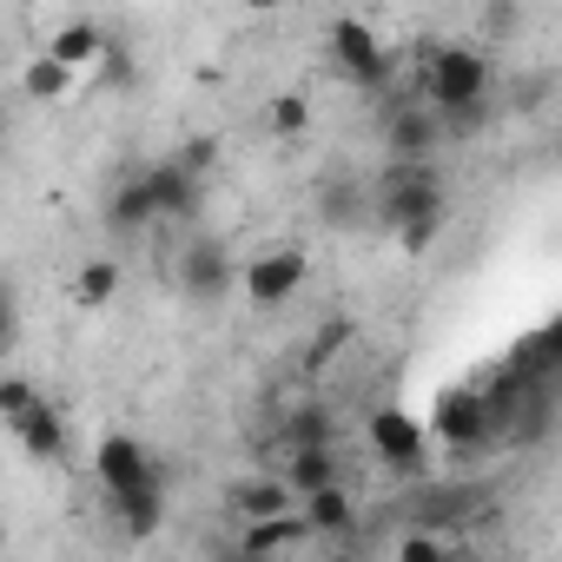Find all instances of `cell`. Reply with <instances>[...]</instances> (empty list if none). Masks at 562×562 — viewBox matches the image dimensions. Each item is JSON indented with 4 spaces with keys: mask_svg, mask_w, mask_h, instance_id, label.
Returning a JSON list of instances; mask_svg holds the SVG:
<instances>
[{
    "mask_svg": "<svg viewBox=\"0 0 562 562\" xmlns=\"http://www.w3.org/2000/svg\"><path fill=\"white\" fill-rule=\"evenodd\" d=\"M490 93V54L470 47V41H437L417 54V100L437 106L443 120H463L476 113Z\"/></svg>",
    "mask_w": 562,
    "mask_h": 562,
    "instance_id": "1",
    "label": "cell"
},
{
    "mask_svg": "<svg viewBox=\"0 0 562 562\" xmlns=\"http://www.w3.org/2000/svg\"><path fill=\"white\" fill-rule=\"evenodd\" d=\"M443 172L430 159H391L378 179H371V218L391 225V232H411V225H430L443 218Z\"/></svg>",
    "mask_w": 562,
    "mask_h": 562,
    "instance_id": "2",
    "label": "cell"
},
{
    "mask_svg": "<svg viewBox=\"0 0 562 562\" xmlns=\"http://www.w3.org/2000/svg\"><path fill=\"white\" fill-rule=\"evenodd\" d=\"M331 60H338V74L351 80V87H384L391 80V47L371 34V21H331Z\"/></svg>",
    "mask_w": 562,
    "mask_h": 562,
    "instance_id": "3",
    "label": "cell"
},
{
    "mask_svg": "<svg viewBox=\"0 0 562 562\" xmlns=\"http://www.w3.org/2000/svg\"><path fill=\"white\" fill-rule=\"evenodd\" d=\"M93 470H100V490H106V496H133V490H153V483H159V463H153V450H146L139 437H126V430L100 437V450H93Z\"/></svg>",
    "mask_w": 562,
    "mask_h": 562,
    "instance_id": "4",
    "label": "cell"
},
{
    "mask_svg": "<svg viewBox=\"0 0 562 562\" xmlns=\"http://www.w3.org/2000/svg\"><path fill=\"white\" fill-rule=\"evenodd\" d=\"M443 146V113L424 100H391L384 106V153L391 159H430Z\"/></svg>",
    "mask_w": 562,
    "mask_h": 562,
    "instance_id": "5",
    "label": "cell"
},
{
    "mask_svg": "<svg viewBox=\"0 0 562 562\" xmlns=\"http://www.w3.org/2000/svg\"><path fill=\"white\" fill-rule=\"evenodd\" d=\"M299 285H305V251H299V245H271V251H258V258L245 265L251 305H292Z\"/></svg>",
    "mask_w": 562,
    "mask_h": 562,
    "instance_id": "6",
    "label": "cell"
},
{
    "mask_svg": "<svg viewBox=\"0 0 562 562\" xmlns=\"http://www.w3.org/2000/svg\"><path fill=\"white\" fill-rule=\"evenodd\" d=\"M232 251L225 245H212V238H199L186 258H179V285H186V299H199V305H212V299H225V285H232Z\"/></svg>",
    "mask_w": 562,
    "mask_h": 562,
    "instance_id": "7",
    "label": "cell"
},
{
    "mask_svg": "<svg viewBox=\"0 0 562 562\" xmlns=\"http://www.w3.org/2000/svg\"><path fill=\"white\" fill-rule=\"evenodd\" d=\"M146 186H153L159 218H192V212H199V199H205V179H199L192 166H179V159L146 166Z\"/></svg>",
    "mask_w": 562,
    "mask_h": 562,
    "instance_id": "8",
    "label": "cell"
},
{
    "mask_svg": "<svg viewBox=\"0 0 562 562\" xmlns=\"http://www.w3.org/2000/svg\"><path fill=\"white\" fill-rule=\"evenodd\" d=\"M106 232H120V238H133V232H146L153 218H159V205H153V186H146V172H126L113 192H106Z\"/></svg>",
    "mask_w": 562,
    "mask_h": 562,
    "instance_id": "9",
    "label": "cell"
},
{
    "mask_svg": "<svg viewBox=\"0 0 562 562\" xmlns=\"http://www.w3.org/2000/svg\"><path fill=\"white\" fill-rule=\"evenodd\" d=\"M106 41H113V34H100L93 21H60V27H54V41H47V54H54L67 74H100Z\"/></svg>",
    "mask_w": 562,
    "mask_h": 562,
    "instance_id": "10",
    "label": "cell"
},
{
    "mask_svg": "<svg viewBox=\"0 0 562 562\" xmlns=\"http://www.w3.org/2000/svg\"><path fill=\"white\" fill-rule=\"evenodd\" d=\"M8 430H14V443H21L34 463H60V457H67V424H60V411H54L47 397H41L21 424H8Z\"/></svg>",
    "mask_w": 562,
    "mask_h": 562,
    "instance_id": "11",
    "label": "cell"
},
{
    "mask_svg": "<svg viewBox=\"0 0 562 562\" xmlns=\"http://www.w3.org/2000/svg\"><path fill=\"white\" fill-rule=\"evenodd\" d=\"M371 443H378L384 463L411 470V463L424 457V424H417L411 411H378V417H371Z\"/></svg>",
    "mask_w": 562,
    "mask_h": 562,
    "instance_id": "12",
    "label": "cell"
},
{
    "mask_svg": "<svg viewBox=\"0 0 562 562\" xmlns=\"http://www.w3.org/2000/svg\"><path fill=\"white\" fill-rule=\"evenodd\" d=\"M305 536H312V522H305V503H299L292 516L245 522V529H238V555H251V562H271L278 549H292V542H305Z\"/></svg>",
    "mask_w": 562,
    "mask_h": 562,
    "instance_id": "13",
    "label": "cell"
},
{
    "mask_svg": "<svg viewBox=\"0 0 562 562\" xmlns=\"http://www.w3.org/2000/svg\"><path fill=\"white\" fill-rule=\"evenodd\" d=\"M238 516L245 522H271V516H292L299 509V490L285 483V476H251V483H238Z\"/></svg>",
    "mask_w": 562,
    "mask_h": 562,
    "instance_id": "14",
    "label": "cell"
},
{
    "mask_svg": "<svg viewBox=\"0 0 562 562\" xmlns=\"http://www.w3.org/2000/svg\"><path fill=\"white\" fill-rule=\"evenodd\" d=\"M106 509L120 516V529H126V536H153V529L166 522V483L133 490V496H106Z\"/></svg>",
    "mask_w": 562,
    "mask_h": 562,
    "instance_id": "15",
    "label": "cell"
},
{
    "mask_svg": "<svg viewBox=\"0 0 562 562\" xmlns=\"http://www.w3.org/2000/svg\"><path fill=\"white\" fill-rule=\"evenodd\" d=\"M74 80H80V74H67L54 54H34V60H27V74H21V93H27L34 106H60V100L74 93Z\"/></svg>",
    "mask_w": 562,
    "mask_h": 562,
    "instance_id": "16",
    "label": "cell"
},
{
    "mask_svg": "<svg viewBox=\"0 0 562 562\" xmlns=\"http://www.w3.org/2000/svg\"><path fill=\"white\" fill-rule=\"evenodd\" d=\"M285 483L299 490V503H305V496H318V490H338V457H331V450H292Z\"/></svg>",
    "mask_w": 562,
    "mask_h": 562,
    "instance_id": "17",
    "label": "cell"
},
{
    "mask_svg": "<svg viewBox=\"0 0 562 562\" xmlns=\"http://www.w3.org/2000/svg\"><path fill=\"white\" fill-rule=\"evenodd\" d=\"M305 522H312V536H345V529L358 522V509H351L345 483H338V490H318V496H305Z\"/></svg>",
    "mask_w": 562,
    "mask_h": 562,
    "instance_id": "18",
    "label": "cell"
},
{
    "mask_svg": "<svg viewBox=\"0 0 562 562\" xmlns=\"http://www.w3.org/2000/svg\"><path fill=\"white\" fill-rule=\"evenodd\" d=\"M113 292H120V265L113 258H80L74 265V299L80 305H113Z\"/></svg>",
    "mask_w": 562,
    "mask_h": 562,
    "instance_id": "19",
    "label": "cell"
},
{
    "mask_svg": "<svg viewBox=\"0 0 562 562\" xmlns=\"http://www.w3.org/2000/svg\"><path fill=\"white\" fill-rule=\"evenodd\" d=\"M318 212H325L331 225H351L358 212H371V186H358V179H325V192H318Z\"/></svg>",
    "mask_w": 562,
    "mask_h": 562,
    "instance_id": "20",
    "label": "cell"
},
{
    "mask_svg": "<svg viewBox=\"0 0 562 562\" xmlns=\"http://www.w3.org/2000/svg\"><path fill=\"white\" fill-rule=\"evenodd\" d=\"M312 120H318V113H312V100H305V93H278V100H265V126H271L278 139H299Z\"/></svg>",
    "mask_w": 562,
    "mask_h": 562,
    "instance_id": "21",
    "label": "cell"
},
{
    "mask_svg": "<svg viewBox=\"0 0 562 562\" xmlns=\"http://www.w3.org/2000/svg\"><path fill=\"white\" fill-rule=\"evenodd\" d=\"M34 404H41V397H34V384H27V378H8V384H0V424H21Z\"/></svg>",
    "mask_w": 562,
    "mask_h": 562,
    "instance_id": "22",
    "label": "cell"
},
{
    "mask_svg": "<svg viewBox=\"0 0 562 562\" xmlns=\"http://www.w3.org/2000/svg\"><path fill=\"white\" fill-rule=\"evenodd\" d=\"M397 562H457V555H450L430 529H411V536L397 542Z\"/></svg>",
    "mask_w": 562,
    "mask_h": 562,
    "instance_id": "23",
    "label": "cell"
},
{
    "mask_svg": "<svg viewBox=\"0 0 562 562\" xmlns=\"http://www.w3.org/2000/svg\"><path fill=\"white\" fill-rule=\"evenodd\" d=\"M100 87H133V54H126V41H106V60H100Z\"/></svg>",
    "mask_w": 562,
    "mask_h": 562,
    "instance_id": "24",
    "label": "cell"
},
{
    "mask_svg": "<svg viewBox=\"0 0 562 562\" xmlns=\"http://www.w3.org/2000/svg\"><path fill=\"white\" fill-rule=\"evenodd\" d=\"M292 443H299V450H331V417H325V411H305V417L292 424Z\"/></svg>",
    "mask_w": 562,
    "mask_h": 562,
    "instance_id": "25",
    "label": "cell"
},
{
    "mask_svg": "<svg viewBox=\"0 0 562 562\" xmlns=\"http://www.w3.org/2000/svg\"><path fill=\"white\" fill-rule=\"evenodd\" d=\"M172 159H179V166H192V172H199V179H205V166H212V159H218V146H212V139H186V146H179V153H172Z\"/></svg>",
    "mask_w": 562,
    "mask_h": 562,
    "instance_id": "26",
    "label": "cell"
},
{
    "mask_svg": "<svg viewBox=\"0 0 562 562\" xmlns=\"http://www.w3.org/2000/svg\"><path fill=\"white\" fill-rule=\"evenodd\" d=\"M331 562H358V555H331Z\"/></svg>",
    "mask_w": 562,
    "mask_h": 562,
    "instance_id": "27",
    "label": "cell"
}]
</instances>
